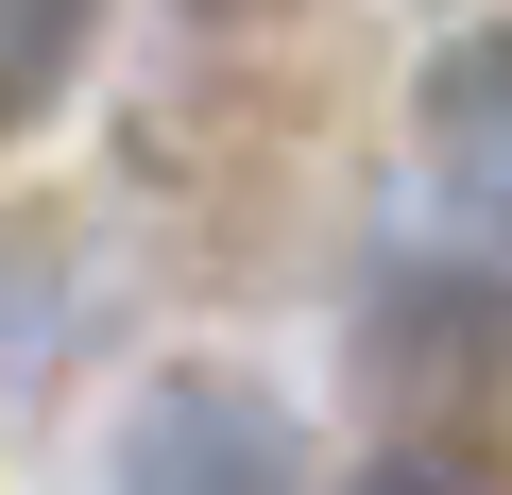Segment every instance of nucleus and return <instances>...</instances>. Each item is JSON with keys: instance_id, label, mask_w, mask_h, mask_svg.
Wrapping results in <instances>:
<instances>
[{"instance_id": "f03ea898", "label": "nucleus", "mask_w": 512, "mask_h": 495, "mask_svg": "<svg viewBox=\"0 0 512 495\" xmlns=\"http://www.w3.org/2000/svg\"><path fill=\"white\" fill-rule=\"evenodd\" d=\"M410 120H427V188H444V222L512 274V35L427 52V103H410Z\"/></svg>"}, {"instance_id": "7ed1b4c3", "label": "nucleus", "mask_w": 512, "mask_h": 495, "mask_svg": "<svg viewBox=\"0 0 512 495\" xmlns=\"http://www.w3.org/2000/svg\"><path fill=\"white\" fill-rule=\"evenodd\" d=\"M86 18H103V0H0V137H18V120H35L52 86H69Z\"/></svg>"}, {"instance_id": "f257e3e1", "label": "nucleus", "mask_w": 512, "mask_h": 495, "mask_svg": "<svg viewBox=\"0 0 512 495\" xmlns=\"http://www.w3.org/2000/svg\"><path fill=\"white\" fill-rule=\"evenodd\" d=\"M120 495H291V427L239 376H154L120 427Z\"/></svg>"}, {"instance_id": "20e7f679", "label": "nucleus", "mask_w": 512, "mask_h": 495, "mask_svg": "<svg viewBox=\"0 0 512 495\" xmlns=\"http://www.w3.org/2000/svg\"><path fill=\"white\" fill-rule=\"evenodd\" d=\"M359 495H478V478H461V461H376Z\"/></svg>"}]
</instances>
